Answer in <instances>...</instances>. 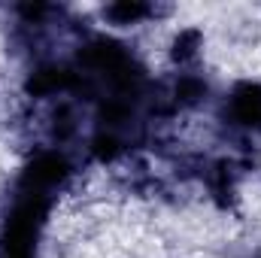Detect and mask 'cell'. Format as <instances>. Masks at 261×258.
Listing matches in <instances>:
<instances>
[{
  "mask_svg": "<svg viewBox=\"0 0 261 258\" xmlns=\"http://www.w3.org/2000/svg\"><path fill=\"white\" fill-rule=\"evenodd\" d=\"M237 113L246 119V122H255L261 119V94H246L237 100Z\"/></svg>",
  "mask_w": 261,
  "mask_h": 258,
  "instance_id": "1",
  "label": "cell"
},
{
  "mask_svg": "<svg viewBox=\"0 0 261 258\" xmlns=\"http://www.w3.org/2000/svg\"><path fill=\"white\" fill-rule=\"evenodd\" d=\"M110 12H113V15H119V18H125V21H130V18L143 15V12H146V6H137V3H125V6H113Z\"/></svg>",
  "mask_w": 261,
  "mask_h": 258,
  "instance_id": "3",
  "label": "cell"
},
{
  "mask_svg": "<svg viewBox=\"0 0 261 258\" xmlns=\"http://www.w3.org/2000/svg\"><path fill=\"white\" fill-rule=\"evenodd\" d=\"M61 82H64L61 70H43V73L31 82V88H37V91H52V88H58Z\"/></svg>",
  "mask_w": 261,
  "mask_h": 258,
  "instance_id": "2",
  "label": "cell"
}]
</instances>
